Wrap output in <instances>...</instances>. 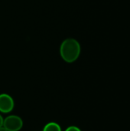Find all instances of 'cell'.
I'll return each instance as SVG.
<instances>
[{"mask_svg":"<svg viewBox=\"0 0 130 131\" xmlns=\"http://www.w3.org/2000/svg\"><path fill=\"white\" fill-rule=\"evenodd\" d=\"M3 121H4V119H3V117L1 116V114H0V127L3 126Z\"/></svg>","mask_w":130,"mask_h":131,"instance_id":"6","label":"cell"},{"mask_svg":"<svg viewBox=\"0 0 130 131\" xmlns=\"http://www.w3.org/2000/svg\"><path fill=\"white\" fill-rule=\"evenodd\" d=\"M81 52L80 43L74 38H69L63 41L60 46V54L62 59L67 63L76 61Z\"/></svg>","mask_w":130,"mask_h":131,"instance_id":"1","label":"cell"},{"mask_svg":"<svg viewBox=\"0 0 130 131\" xmlns=\"http://www.w3.org/2000/svg\"><path fill=\"white\" fill-rule=\"evenodd\" d=\"M14 100L10 95L7 94H0V112L3 114L10 113L14 109Z\"/></svg>","mask_w":130,"mask_h":131,"instance_id":"3","label":"cell"},{"mask_svg":"<svg viewBox=\"0 0 130 131\" xmlns=\"http://www.w3.org/2000/svg\"><path fill=\"white\" fill-rule=\"evenodd\" d=\"M43 131H61V128L58 124L55 122H50L44 126Z\"/></svg>","mask_w":130,"mask_h":131,"instance_id":"4","label":"cell"},{"mask_svg":"<svg viewBox=\"0 0 130 131\" xmlns=\"http://www.w3.org/2000/svg\"><path fill=\"white\" fill-rule=\"evenodd\" d=\"M0 131H8V130H6V129L2 126V127H0Z\"/></svg>","mask_w":130,"mask_h":131,"instance_id":"7","label":"cell"},{"mask_svg":"<svg viewBox=\"0 0 130 131\" xmlns=\"http://www.w3.org/2000/svg\"><path fill=\"white\" fill-rule=\"evenodd\" d=\"M65 131H81L80 130V129L79 128V127H76V126H70V127H67Z\"/></svg>","mask_w":130,"mask_h":131,"instance_id":"5","label":"cell"},{"mask_svg":"<svg viewBox=\"0 0 130 131\" xmlns=\"http://www.w3.org/2000/svg\"><path fill=\"white\" fill-rule=\"evenodd\" d=\"M23 126L21 117L16 115H9L3 121V127L8 131H19Z\"/></svg>","mask_w":130,"mask_h":131,"instance_id":"2","label":"cell"}]
</instances>
